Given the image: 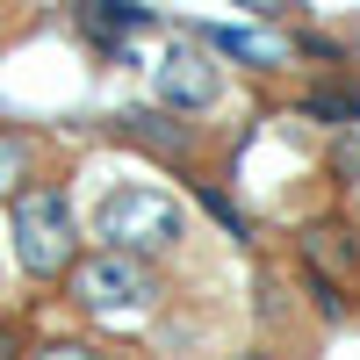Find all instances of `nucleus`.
Returning a JSON list of instances; mask_svg holds the SVG:
<instances>
[{
  "label": "nucleus",
  "instance_id": "1",
  "mask_svg": "<svg viewBox=\"0 0 360 360\" xmlns=\"http://www.w3.org/2000/svg\"><path fill=\"white\" fill-rule=\"evenodd\" d=\"M8 238H15V266L29 281H65L79 259V217L72 195L58 180H29V188L8 202Z\"/></svg>",
  "mask_w": 360,
  "mask_h": 360
},
{
  "label": "nucleus",
  "instance_id": "2",
  "mask_svg": "<svg viewBox=\"0 0 360 360\" xmlns=\"http://www.w3.org/2000/svg\"><path fill=\"white\" fill-rule=\"evenodd\" d=\"M65 295H72V310L101 317V324H137V317L159 310V274H152V259L101 245V252H79L72 259Z\"/></svg>",
  "mask_w": 360,
  "mask_h": 360
},
{
  "label": "nucleus",
  "instance_id": "3",
  "mask_svg": "<svg viewBox=\"0 0 360 360\" xmlns=\"http://www.w3.org/2000/svg\"><path fill=\"white\" fill-rule=\"evenodd\" d=\"M94 238L108 252H173L180 238H188V217H180V202L166 188H144V180H123V188H108L94 202Z\"/></svg>",
  "mask_w": 360,
  "mask_h": 360
},
{
  "label": "nucleus",
  "instance_id": "4",
  "mask_svg": "<svg viewBox=\"0 0 360 360\" xmlns=\"http://www.w3.org/2000/svg\"><path fill=\"white\" fill-rule=\"evenodd\" d=\"M152 94H159V108H173V115H202L209 101L224 94V72L209 65V44H173V51L159 58V72H152Z\"/></svg>",
  "mask_w": 360,
  "mask_h": 360
},
{
  "label": "nucleus",
  "instance_id": "5",
  "mask_svg": "<svg viewBox=\"0 0 360 360\" xmlns=\"http://www.w3.org/2000/svg\"><path fill=\"white\" fill-rule=\"evenodd\" d=\"M79 22L101 51H123L130 37L159 29V8H144V0H79Z\"/></svg>",
  "mask_w": 360,
  "mask_h": 360
},
{
  "label": "nucleus",
  "instance_id": "6",
  "mask_svg": "<svg viewBox=\"0 0 360 360\" xmlns=\"http://www.w3.org/2000/svg\"><path fill=\"white\" fill-rule=\"evenodd\" d=\"M115 137L144 144V152H159V159H188L195 152V130L173 123V108H123V115H115Z\"/></svg>",
  "mask_w": 360,
  "mask_h": 360
},
{
  "label": "nucleus",
  "instance_id": "7",
  "mask_svg": "<svg viewBox=\"0 0 360 360\" xmlns=\"http://www.w3.org/2000/svg\"><path fill=\"white\" fill-rule=\"evenodd\" d=\"M37 180V137L29 130H0V202H15Z\"/></svg>",
  "mask_w": 360,
  "mask_h": 360
},
{
  "label": "nucleus",
  "instance_id": "8",
  "mask_svg": "<svg viewBox=\"0 0 360 360\" xmlns=\"http://www.w3.org/2000/svg\"><path fill=\"white\" fill-rule=\"evenodd\" d=\"M202 44L209 51H224V58H245V65H281V44L274 37H252V29H202Z\"/></svg>",
  "mask_w": 360,
  "mask_h": 360
},
{
  "label": "nucleus",
  "instance_id": "9",
  "mask_svg": "<svg viewBox=\"0 0 360 360\" xmlns=\"http://www.w3.org/2000/svg\"><path fill=\"white\" fill-rule=\"evenodd\" d=\"M303 108H310V115H324V123H339V130H353V123H360V94H346V86H317Z\"/></svg>",
  "mask_w": 360,
  "mask_h": 360
},
{
  "label": "nucleus",
  "instance_id": "10",
  "mask_svg": "<svg viewBox=\"0 0 360 360\" xmlns=\"http://www.w3.org/2000/svg\"><path fill=\"white\" fill-rule=\"evenodd\" d=\"M303 252H310V266H324V259H339V266H346V259H353V245H346V231H339V224H317V231L303 238Z\"/></svg>",
  "mask_w": 360,
  "mask_h": 360
},
{
  "label": "nucleus",
  "instance_id": "11",
  "mask_svg": "<svg viewBox=\"0 0 360 360\" xmlns=\"http://www.w3.org/2000/svg\"><path fill=\"white\" fill-rule=\"evenodd\" d=\"M324 159H332V173H339V180H353V188H360V123H353V130H339L332 144H324Z\"/></svg>",
  "mask_w": 360,
  "mask_h": 360
},
{
  "label": "nucleus",
  "instance_id": "12",
  "mask_svg": "<svg viewBox=\"0 0 360 360\" xmlns=\"http://www.w3.org/2000/svg\"><path fill=\"white\" fill-rule=\"evenodd\" d=\"M195 195H202V209H209V217H217V224H224L231 238H245V217H238V209H231V195H224V188H209V180H202Z\"/></svg>",
  "mask_w": 360,
  "mask_h": 360
},
{
  "label": "nucleus",
  "instance_id": "13",
  "mask_svg": "<svg viewBox=\"0 0 360 360\" xmlns=\"http://www.w3.org/2000/svg\"><path fill=\"white\" fill-rule=\"evenodd\" d=\"M29 360H108L101 346H86V339H51V346H37Z\"/></svg>",
  "mask_w": 360,
  "mask_h": 360
},
{
  "label": "nucleus",
  "instance_id": "14",
  "mask_svg": "<svg viewBox=\"0 0 360 360\" xmlns=\"http://www.w3.org/2000/svg\"><path fill=\"white\" fill-rule=\"evenodd\" d=\"M0 360H22V324L0 317Z\"/></svg>",
  "mask_w": 360,
  "mask_h": 360
},
{
  "label": "nucleus",
  "instance_id": "15",
  "mask_svg": "<svg viewBox=\"0 0 360 360\" xmlns=\"http://www.w3.org/2000/svg\"><path fill=\"white\" fill-rule=\"evenodd\" d=\"M245 8H252V15H281L288 0H245Z\"/></svg>",
  "mask_w": 360,
  "mask_h": 360
}]
</instances>
